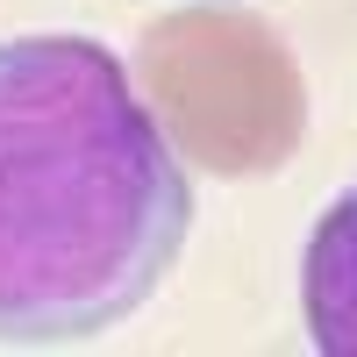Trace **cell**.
Wrapping results in <instances>:
<instances>
[{"label":"cell","instance_id":"cell-2","mask_svg":"<svg viewBox=\"0 0 357 357\" xmlns=\"http://www.w3.org/2000/svg\"><path fill=\"white\" fill-rule=\"evenodd\" d=\"M136 93L178 158L222 178H264L301 151L307 79L286 36L250 8H178L143 29Z\"/></svg>","mask_w":357,"mask_h":357},{"label":"cell","instance_id":"cell-1","mask_svg":"<svg viewBox=\"0 0 357 357\" xmlns=\"http://www.w3.org/2000/svg\"><path fill=\"white\" fill-rule=\"evenodd\" d=\"M193 222L129 65L93 36L0 43V343H86L136 314Z\"/></svg>","mask_w":357,"mask_h":357},{"label":"cell","instance_id":"cell-3","mask_svg":"<svg viewBox=\"0 0 357 357\" xmlns=\"http://www.w3.org/2000/svg\"><path fill=\"white\" fill-rule=\"evenodd\" d=\"M301 307L321 357H357V186L329 200L301 257Z\"/></svg>","mask_w":357,"mask_h":357}]
</instances>
